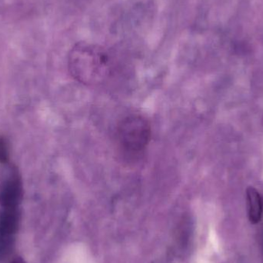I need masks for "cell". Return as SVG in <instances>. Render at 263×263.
Masks as SVG:
<instances>
[{
	"label": "cell",
	"mask_w": 263,
	"mask_h": 263,
	"mask_svg": "<svg viewBox=\"0 0 263 263\" xmlns=\"http://www.w3.org/2000/svg\"><path fill=\"white\" fill-rule=\"evenodd\" d=\"M247 202L250 222L253 224L259 223L263 214V200L260 193L253 187H248L247 190Z\"/></svg>",
	"instance_id": "5b68a950"
},
{
	"label": "cell",
	"mask_w": 263,
	"mask_h": 263,
	"mask_svg": "<svg viewBox=\"0 0 263 263\" xmlns=\"http://www.w3.org/2000/svg\"><path fill=\"white\" fill-rule=\"evenodd\" d=\"M24 195L23 179L15 165H2L0 170V205L2 208H18Z\"/></svg>",
	"instance_id": "3957f363"
},
{
	"label": "cell",
	"mask_w": 263,
	"mask_h": 263,
	"mask_svg": "<svg viewBox=\"0 0 263 263\" xmlns=\"http://www.w3.org/2000/svg\"><path fill=\"white\" fill-rule=\"evenodd\" d=\"M151 125L140 115L127 116L120 120L116 129L120 156L126 162H136L143 156L150 142Z\"/></svg>",
	"instance_id": "7a4b0ae2"
},
{
	"label": "cell",
	"mask_w": 263,
	"mask_h": 263,
	"mask_svg": "<svg viewBox=\"0 0 263 263\" xmlns=\"http://www.w3.org/2000/svg\"><path fill=\"white\" fill-rule=\"evenodd\" d=\"M68 67L76 81L86 86H98L110 77L112 57L101 46L80 43L71 49Z\"/></svg>",
	"instance_id": "6da1fadb"
},
{
	"label": "cell",
	"mask_w": 263,
	"mask_h": 263,
	"mask_svg": "<svg viewBox=\"0 0 263 263\" xmlns=\"http://www.w3.org/2000/svg\"><path fill=\"white\" fill-rule=\"evenodd\" d=\"M9 162V145L7 139L0 136V164Z\"/></svg>",
	"instance_id": "52a82bcc"
},
{
	"label": "cell",
	"mask_w": 263,
	"mask_h": 263,
	"mask_svg": "<svg viewBox=\"0 0 263 263\" xmlns=\"http://www.w3.org/2000/svg\"><path fill=\"white\" fill-rule=\"evenodd\" d=\"M10 263H26V261L23 259V258L20 257V256H17V257L14 258L12 261H11Z\"/></svg>",
	"instance_id": "ba28073f"
},
{
	"label": "cell",
	"mask_w": 263,
	"mask_h": 263,
	"mask_svg": "<svg viewBox=\"0 0 263 263\" xmlns=\"http://www.w3.org/2000/svg\"><path fill=\"white\" fill-rule=\"evenodd\" d=\"M21 220L18 208H2L0 210V236H15Z\"/></svg>",
	"instance_id": "277c9868"
},
{
	"label": "cell",
	"mask_w": 263,
	"mask_h": 263,
	"mask_svg": "<svg viewBox=\"0 0 263 263\" xmlns=\"http://www.w3.org/2000/svg\"><path fill=\"white\" fill-rule=\"evenodd\" d=\"M15 245V236H0V263L10 258Z\"/></svg>",
	"instance_id": "8992f818"
}]
</instances>
